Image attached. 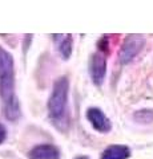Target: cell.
Segmentation results:
<instances>
[{"mask_svg": "<svg viewBox=\"0 0 153 159\" xmlns=\"http://www.w3.org/2000/svg\"><path fill=\"white\" fill-rule=\"evenodd\" d=\"M59 52L64 57V60H68L72 53V37L71 34H64L59 36Z\"/></svg>", "mask_w": 153, "mask_h": 159, "instance_id": "obj_8", "label": "cell"}, {"mask_svg": "<svg viewBox=\"0 0 153 159\" xmlns=\"http://www.w3.org/2000/svg\"><path fill=\"white\" fill-rule=\"evenodd\" d=\"M133 117L140 123H151L153 122V110H139Z\"/></svg>", "mask_w": 153, "mask_h": 159, "instance_id": "obj_9", "label": "cell"}, {"mask_svg": "<svg viewBox=\"0 0 153 159\" xmlns=\"http://www.w3.org/2000/svg\"><path fill=\"white\" fill-rule=\"evenodd\" d=\"M87 118L91 122L93 129L100 133H108L112 129V123L104 113L98 107H89L87 111Z\"/></svg>", "mask_w": 153, "mask_h": 159, "instance_id": "obj_5", "label": "cell"}, {"mask_svg": "<svg viewBox=\"0 0 153 159\" xmlns=\"http://www.w3.org/2000/svg\"><path fill=\"white\" fill-rule=\"evenodd\" d=\"M76 159H89V158H88V157H85V155H84V157H77Z\"/></svg>", "mask_w": 153, "mask_h": 159, "instance_id": "obj_11", "label": "cell"}, {"mask_svg": "<svg viewBox=\"0 0 153 159\" xmlns=\"http://www.w3.org/2000/svg\"><path fill=\"white\" fill-rule=\"evenodd\" d=\"M6 137H7V130H6V127H4L2 123H0V145L4 142Z\"/></svg>", "mask_w": 153, "mask_h": 159, "instance_id": "obj_10", "label": "cell"}, {"mask_svg": "<svg viewBox=\"0 0 153 159\" xmlns=\"http://www.w3.org/2000/svg\"><path fill=\"white\" fill-rule=\"evenodd\" d=\"M0 98L4 117L16 121L20 117V102L15 93V70L12 54L0 47Z\"/></svg>", "mask_w": 153, "mask_h": 159, "instance_id": "obj_1", "label": "cell"}, {"mask_svg": "<svg viewBox=\"0 0 153 159\" xmlns=\"http://www.w3.org/2000/svg\"><path fill=\"white\" fill-rule=\"evenodd\" d=\"M29 159H60V151L53 145H39L28 152Z\"/></svg>", "mask_w": 153, "mask_h": 159, "instance_id": "obj_6", "label": "cell"}, {"mask_svg": "<svg viewBox=\"0 0 153 159\" xmlns=\"http://www.w3.org/2000/svg\"><path fill=\"white\" fill-rule=\"evenodd\" d=\"M107 73V60L105 56L100 52L93 53L89 60V74L92 81L96 84L97 86H100L104 82Z\"/></svg>", "mask_w": 153, "mask_h": 159, "instance_id": "obj_4", "label": "cell"}, {"mask_svg": "<svg viewBox=\"0 0 153 159\" xmlns=\"http://www.w3.org/2000/svg\"><path fill=\"white\" fill-rule=\"evenodd\" d=\"M145 40L142 36L139 34H131L124 40V44L121 47L120 51V61L121 64H128L135 58L137 54L140 53V51L144 47Z\"/></svg>", "mask_w": 153, "mask_h": 159, "instance_id": "obj_3", "label": "cell"}, {"mask_svg": "<svg viewBox=\"0 0 153 159\" xmlns=\"http://www.w3.org/2000/svg\"><path fill=\"white\" fill-rule=\"evenodd\" d=\"M131 155V150L124 145H112L105 148L101 154V159H128Z\"/></svg>", "mask_w": 153, "mask_h": 159, "instance_id": "obj_7", "label": "cell"}, {"mask_svg": "<svg viewBox=\"0 0 153 159\" xmlns=\"http://www.w3.org/2000/svg\"><path fill=\"white\" fill-rule=\"evenodd\" d=\"M68 93H69V81L67 77H60L53 84L51 97L48 99L49 118L60 131H67L69 127Z\"/></svg>", "mask_w": 153, "mask_h": 159, "instance_id": "obj_2", "label": "cell"}]
</instances>
